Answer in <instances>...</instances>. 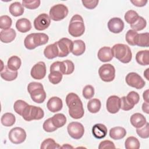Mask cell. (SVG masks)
<instances>
[{"mask_svg":"<svg viewBox=\"0 0 149 149\" xmlns=\"http://www.w3.org/2000/svg\"><path fill=\"white\" fill-rule=\"evenodd\" d=\"M66 103L69 108V114L73 119H78L84 116L83 103L79 97L74 93H69L66 97Z\"/></svg>","mask_w":149,"mask_h":149,"instance_id":"1","label":"cell"},{"mask_svg":"<svg viewBox=\"0 0 149 149\" xmlns=\"http://www.w3.org/2000/svg\"><path fill=\"white\" fill-rule=\"evenodd\" d=\"M113 56L123 63L130 62L132 58V53L130 47L123 44H115L111 48Z\"/></svg>","mask_w":149,"mask_h":149,"instance_id":"2","label":"cell"},{"mask_svg":"<svg viewBox=\"0 0 149 149\" xmlns=\"http://www.w3.org/2000/svg\"><path fill=\"white\" fill-rule=\"evenodd\" d=\"M48 40V35L45 33H31L26 36L24 40V44L27 49L31 50L47 44Z\"/></svg>","mask_w":149,"mask_h":149,"instance_id":"3","label":"cell"},{"mask_svg":"<svg viewBox=\"0 0 149 149\" xmlns=\"http://www.w3.org/2000/svg\"><path fill=\"white\" fill-rule=\"evenodd\" d=\"M27 91L32 100L38 104L42 103L46 98V93L41 83L31 82L28 84Z\"/></svg>","mask_w":149,"mask_h":149,"instance_id":"4","label":"cell"},{"mask_svg":"<svg viewBox=\"0 0 149 149\" xmlns=\"http://www.w3.org/2000/svg\"><path fill=\"white\" fill-rule=\"evenodd\" d=\"M69 33L73 37H77L82 36L85 31V26L83 17L79 15H74L70 19L69 27Z\"/></svg>","mask_w":149,"mask_h":149,"instance_id":"5","label":"cell"},{"mask_svg":"<svg viewBox=\"0 0 149 149\" xmlns=\"http://www.w3.org/2000/svg\"><path fill=\"white\" fill-rule=\"evenodd\" d=\"M44 116L43 109L34 105H29L23 112L22 117L26 121H31L33 120H40Z\"/></svg>","mask_w":149,"mask_h":149,"instance_id":"6","label":"cell"},{"mask_svg":"<svg viewBox=\"0 0 149 149\" xmlns=\"http://www.w3.org/2000/svg\"><path fill=\"white\" fill-rule=\"evenodd\" d=\"M68 12L66 6L63 4H57L50 9L49 17L54 21H60L67 16Z\"/></svg>","mask_w":149,"mask_h":149,"instance_id":"7","label":"cell"},{"mask_svg":"<svg viewBox=\"0 0 149 149\" xmlns=\"http://www.w3.org/2000/svg\"><path fill=\"white\" fill-rule=\"evenodd\" d=\"M98 74L102 81L110 82L115 79V69L111 64H104L99 68Z\"/></svg>","mask_w":149,"mask_h":149,"instance_id":"8","label":"cell"},{"mask_svg":"<svg viewBox=\"0 0 149 149\" xmlns=\"http://www.w3.org/2000/svg\"><path fill=\"white\" fill-rule=\"evenodd\" d=\"M58 49V56L65 57L72 52L73 48V41L67 38H62L55 42Z\"/></svg>","mask_w":149,"mask_h":149,"instance_id":"9","label":"cell"},{"mask_svg":"<svg viewBox=\"0 0 149 149\" xmlns=\"http://www.w3.org/2000/svg\"><path fill=\"white\" fill-rule=\"evenodd\" d=\"M8 137L12 143L19 144L22 143L26 140V133L23 128L16 127L10 130Z\"/></svg>","mask_w":149,"mask_h":149,"instance_id":"10","label":"cell"},{"mask_svg":"<svg viewBox=\"0 0 149 149\" xmlns=\"http://www.w3.org/2000/svg\"><path fill=\"white\" fill-rule=\"evenodd\" d=\"M125 80L128 86L136 89H141L146 84V82L143 78L135 72L129 73L126 76Z\"/></svg>","mask_w":149,"mask_h":149,"instance_id":"11","label":"cell"},{"mask_svg":"<svg viewBox=\"0 0 149 149\" xmlns=\"http://www.w3.org/2000/svg\"><path fill=\"white\" fill-rule=\"evenodd\" d=\"M69 134L74 139H79L81 138L84 133V128L83 125L77 122H72L70 123L67 127Z\"/></svg>","mask_w":149,"mask_h":149,"instance_id":"12","label":"cell"},{"mask_svg":"<svg viewBox=\"0 0 149 149\" xmlns=\"http://www.w3.org/2000/svg\"><path fill=\"white\" fill-rule=\"evenodd\" d=\"M47 72L46 66L44 62H38L35 64L31 68V76L36 80H41L44 78Z\"/></svg>","mask_w":149,"mask_h":149,"instance_id":"13","label":"cell"},{"mask_svg":"<svg viewBox=\"0 0 149 149\" xmlns=\"http://www.w3.org/2000/svg\"><path fill=\"white\" fill-rule=\"evenodd\" d=\"M51 19L46 13H41L39 15L34 21V28L39 31L47 29L50 25Z\"/></svg>","mask_w":149,"mask_h":149,"instance_id":"14","label":"cell"},{"mask_svg":"<svg viewBox=\"0 0 149 149\" xmlns=\"http://www.w3.org/2000/svg\"><path fill=\"white\" fill-rule=\"evenodd\" d=\"M107 109L111 113H116L120 109V98L116 95L109 97L107 101Z\"/></svg>","mask_w":149,"mask_h":149,"instance_id":"15","label":"cell"},{"mask_svg":"<svg viewBox=\"0 0 149 149\" xmlns=\"http://www.w3.org/2000/svg\"><path fill=\"white\" fill-rule=\"evenodd\" d=\"M108 28L111 32L118 34L123 31L124 29V23L119 17H113L108 21Z\"/></svg>","mask_w":149,"mask_h":149,"instance_id":"16","label":"cell"},{"mask_svg":"<svg viewBox=\"0 0 149 149\" xmlns=\"http://www.w3.org/2000/svg\"><path fill=\"white\" fill-rule=\"evenodd\" d=\"M63 107L62 100L58 97H52L49 99L47 104V107L52 112H56L61 111Z\"/></svg>","mask_w":149,"mask_h":149,"instance_id":"17","label":"cell"},{"mask_svg":"<svg viewBox=\"0 0 149 149\" xmlns=\"http://www.w3.org/2000/svg\"><path fill=\"white\" fill-rule=\"evenodd\" d=\"M99 60L102 62H107L111 61L113 56L112 49L109 47H103L101 48L97 54Z\"/></svg>","mask_w":149,"mask_h":149,"instance_id":"18","label":"cell"},{"mask_svg":"<svg viewBox=\"0 0 149 149\" xmlns=\"http://www.w3.org/2000/svg\"><path fill=\"white\" fill-rule=\"evenodd\" d=\"M16 36V31L13 29L2 30L0 32V40L4 43H9L13 41Z\"/></svg>","mask_w":149,"mask_h":149,"instance_id":"19","label":"cell"},{"mask_svg":"<svg viewBox=\"0 0 149 149\" xmlns=\"http://www.w3.org/2000/svg\"><path fill=\"white\" fill-rule=\"evenodd\" d=\"M130 121L132 126L136 128L143 126L147 122L146 118L140 113H135L130 116Z\"/></svg>","mask_w":149,"mask_h":149,"instance_id":"20","label":"cell"},{"mask_svg":"<svg viewBox=\"0 0 149 149\" xmlns=\"http://www.w3.org/2000/svg\"><path fill=\"white\" fill-rule=\"evenodd\" d=\"M92 133L94 137L98 139H101L106 136L107 134V128L102 123H97L93 126Z\"/></svg>","mask_w":149,"mask_h":149,"instance_id":"21","label":"cell"},{"mask_svg":"<svg viewBox=\"0 0 149 149\" xmlns=\"http://www.w3.org/2000/svg\"><path fill=\"white\" fill-rule=\"evenodd\" d=\"M1 77L8 81H10L15 80L17 77V71H13L8 68L6 66H4L3 68L1 70Z\"/></svg>","mask_w":149,"mask_h":149,"instance_id":"22","label":"cell"},{"mask_svg":"<svg viewBox=\"0 0 149 149\" xmlns=\"http://www.w3.org/2000/svg\"><path fill=\"white\" fill-rule=\"evenodd\" d=\"M16 28L21 33H26L31 29L30 21L26 18H21L17 20L16 23Z\"/></svg>","mask_w":149,"mask_h":149,"instance_id":"23","label":"cell"},{"mask_svg":"<svg viewBox=\"0 0 149 149\" xmlns=\"http://www.w3.org/2000/svg\"><path fill=\"white\" fill-rule=\"evenodd\" d=\"M126 134L125 128L120 126H116L111 128L109 130V136L113 140H120L123 139Z\"/></svg>","mask_w":149,"mask_h":149,"instance_id":"24","label":"cell"},{"mask_svg":"<svg viewBox=\"0 0 149 149\" xmlns=\"http://www.w3.org/2000/svg\"><path fill=\"white\" fill-rule=\"evenodd\" d=\"M86 50V45L84 42L81 40H76L73 41V48L72 53L75 56L82 55Z\"/></svg>","mask_w":149,"mask_h":149,"instance_id":"25","label":"cell"},{"mask_svg":"<svg viewBox=\"0 0 149 149\" xmlns=\"http://www.w3.org/2000/svg\"><path fill=\"white\" fill-rule=\"evenodd\" d=\"M135 45L141 47H148L149 46V34L148 33H140L136 35L134 40Z\"/></svg>","mask_w":149,"mask_h":149,"instance_id":"26","label":"cell"},{"mask_svg":"<svg viewBox=\"0 0 149 149\" xmlns=\"http://www.w3.org/2000/svg\"><path fill=\"white\" fill-rule=\"evenodd\" d=\"M44 56L49 59L58 56V49L55 42L47 46L44 50Z\"/></svg>","mask_w":149,"mask_h":149,"instance_id":"27","label":"cell"},{"mask_svg":"<svg viewBox=\"0 0 149 149\" xmlns=\"http://www.w3.org/2000/svg\"><path fill=\"white\" fill-rule=\"evenodd\" d=\"M136 61L140 65H148L149 64V51L141 50L139 51L136 55Z\"/></svg>","mask_w":149,"mask_h":149,"instance_id":"28","label":"cell"},{"mask_svg":"<svg viewBox=\"0 0 149 149\" xmlns=\"http://www.w3.org/2000/svg\"><path fill=\"white\" fill-rule=\"evenodd\" d=\"M9 9L10 13L15 17L22 15L24 11L23 5L19 2H15L11 3L9 6Z\"/></svg>","mask_w":149,"mask_h":149,"instance_id":"29","label":"cell"},{"mask_svg":"<svg viewBox=\"0 0 149 149\" xmlns=\"http://www.w3.org/2000/svg\"><path fill=\"white\" fill-rule=\"evenodd\" d=\"M61 72L63 74H70L74 70V63L70 60H65L61 62Z\"/></svg>","mask_w":149,"mask_h":149,"instance_id":"30","label":"cell"},{"mask_svg":"<svg viewBox=\"0 0 149 149\" xmlns=\"http://www.w3.org/2000/svg\"><path fill=\"white\" fill-rule=\"evenodd\" d=\"M21 65L22 61L20 58L16 55L10 57L7 62V66L13 71H17V70L20 68Z\"/></svg>","mask_w":149,"mask_h":149,"instance_id":"31","label":"cell"},{"mask_svg":"<svg viewBox=\"0 0 149 149\" xmlns=\"http://www.w3.org/2000/svg\"><path fill=\"white\" fill-rule=\"evenodd\" d=\"M16 121L15 116L10 112H7L4 113L1 119V123L6 126V127H10L13 126Z\"/></svg>","mask_w":149,"mask_h":149,"instance_id":"32","label":"cell"},{"mask_svg":"<svg viewBox=\"0 0 149 149\" xmlns=\"http://www.w3.org/2000/svg\"><path fill=\"white\" fill-rule=\"evenodd\" d=\"M101 106V101L97 98L91 99L87 103V109L92 113H97L100 111Z\"/></svg>","mask_w":149,"mask_h":149,"instance_id":"33","label":"cell"},{"mask_svg":"<svg viewBox=\"0 0 149 149\" xmlns=\"http://www.w3.org/2000/svg\"><path fill=\"white\" fill-rule=\"evenodd\" d=\"M52 122L57 128L63 126L66 123V118L63 113H56L52 118Z\"/></svg>","mask_w":149,"mask_h":149,"instance_id":"34","label":"cell"},{"mask_svg":"<svg viewBox=\"0 0 149 149\" xmlns=\"http://www.w3.org/2000/svg\"><path fill=\"white\" fill-rule=\"evenodd\" d=\"M140 146V141L134 136L127 137L125 142V146L126 149H139Z\"/></svg>","mask_w":149,"mask_h":149,"instance_id":"35","label":"cell"},{"mask_svg":"<svg viewBox=\"0 0 149 149\" xmlns=\"http://www.w3.org/2000/svg\"><path fill=\"white\" fill-rule=\"evenodd\" d=\"M63 74L59 70L50 71L48 74V79L50 83L53 84H57L59 83L62 79Z\"/></svg>","mask_w":149,"mask_h":149,"instance_id":"36","label":"cell"},{"mask_svg":"<svg viewBox=\"0 0 149 149\" xmlns=\"http://www.w3.org/2000/svg\"><path fill=\"white\" fill-rule=\"evenodd\" d=\"M41 149H56V148H61V146L59 144L56 143L53 139L48 138L44 140L40 147Z\"/></svg>","mask_w":149,"mask_h":149,"instance_id":"37","label":"cell"},{"mask_svg":"<svg viewBox=\"0 0 149 149\" xmlns=\"http://www.w3.org/2000/svg\"><path fill=\"white\" fill-rule=\"evenodd\" d=\"M130 25V27L132 29V30L137 31H140L143 30L146 25H147V22L145 19H144L141 16H139L138 19L135 21L134 23H133Z\"/></svg>","mask_w":149,"mask_h":149,"instance_id":"38","label":"cell"},{"mask_svg":"<svg viewBox=\"0 0 149 149\" xmlns=\"http://www.w3.org/2000/svg\"><path fill=\"white\" fill-rule=\"evenodd\" d=\"M28 105L29 104L26 101L22 100H18L14 103L13 108L17 114L22 116L23 111Z\"/></svg>","mask_w":149,"mask_h":149,"instance_id":"39","label":"cell"},{"mask_svg":"<svg viewBox=\"0 0 149 149\" xmlns=\"http://www.w3.org/2000/svg\"><path fill=\"white\" fill-rule=\"evenodd\" d=\"M139 17L138 13L133 10H129L127 12H126V13L125 14L124 16V18L125 20H126V22L130 24H132L133 23L135 22V21L138 19V17Z\"/></svg>","mask_w":149,"mask_h":149,"instance_id":"40","label":"cell"},{"mask_svg":"<svg viewBox=\"0 0 149 149\" xmlns=\"http://www.w3.org/2000/svg\"><path fill=\"white\" fill-rule=\"evenodd\" d=\"M12 20L8 15H3L0 17V29L7 30L10 29L12 26Z\"/></svg>","mask_w":149,"mask_h":149,"instance_id":"41","label":"cell"},{"mask_svg":"<svg viewBox=\"0 0 149 149\" xmlns=\"http://www.w3.org/2000/svg\"><path fill=\"white\" fill-rule=\"evenodd\" d=\"M136 133L139 137L143 139H147L149 137V123H146L140 128H136Z\"/></svg>","mask_w":149,"mask_h":149,"instance_id":"42","label":"cell"},{"mask_svg":"<svg viewBox=\"0 0 149 149\" xmlns=\"http://www.w3.org/2000/svg\"><path fill=\"white\" fill-rule=\"evenodd\" d=\"M137 34V31L133 30H129L127 31L126 34V37L125 39L126 42L130 45L134 46L135 43H134V40L136 35Z\"/></svg>","mask_w":149,"mask_h":149,"instance_id":"43","label":"cell"},{"mask_svg":"<svg viewBox=\"0 0 149 149\" xmlns=\"http://www.w3.org/2000/svg\"><path fill=\"white\" fill-rule=\"evenodd\" d=\"M82 94L86 99H91L94 95V88L91 85H87L83 89Z\"/></svg>","mask_w":149,"mask_h":149,"instance_id":"44","label":"cell"},{"mask_svg":"<svg viewBox=\"0 0 149 149\" xmlns=\"http://www.w3.org/2000/svg\"><path fill=\"white\" fill-rule=\"evenodd\" d=\"M127 100L131 104L134 105L137 104L140 100L139 94L134 91H132L128 93L127 96L126 97Z\"/></svg>","mask_w":149,"mask_h":149,"instance_id":"45","label":"cell"},{"mask_svg":"<svg viewBox=\"0 0 149 149\" xmlns=\"http://www.w3.org/2000/svg\"><path fill=\"white\" fill-rule=\"evenodd\" d=\"M40 3L41 1L40 0L22 1L23 6L29 9H35L37 8L40 6Z\"/></svg>","mask_w":149,"mask_h":149,"instance_id":"46","label":"cell"},{"mask_svg":"<svg viewBox=\"0 0 149 149\" xmlns=\"http://www.w3.org/2000/svg\"><path fill=\"white\" fill-rule=\"evenodd\" d=\"M43 129L47 132H53L55 131L58 128L54 126L52 122L51 118L45 120L42 125Z\"/></svg>","mask_w":149,"mask_h":149,"instance_id":"47","label":"cell"},{"mask_svg":"<svg viewBox=\"0 0 149 149\" xmlns=\"http://www.w3.org/2000/svg\"><path fill=\"white\" fill-rule=\"evenodd\" d=\"M120 98V109L123 111H129L133 108L134 105L130 103L126 99L125 96H123Z\"/></svg>","mask_w":149,"mask_h":149,"instance_id":"48","label":"cell"},{"mask_svg":"<svg viewBox=\"0 0 149 149\" xmlns=\"http://www.w3.org/2000/svg\"><path fill=\"white\" fill-rule=\"evenodd\" d=\"M81 2L84 7L88 9H93L95 8L98 3V0H91V1H81Z\"/></svg>","mask_w":149,"mask_h":149,"instance_id":"49","label":"cell"},{"mask_svg":"<svg viewBox=\"0 0 149 149\" xmlns=\"http://www.w3.org/2000/svg\"><path fill=\"white\" fill-rule=\"evenodd\" d=\"M99 149L105 148H115L114 143L109 140H104L101 141L98 146Z\"/></svg>","mask_w":149,"mask_h":149,"instance_id":"50","label":"cell"},{"mask_svg":"<svg viewBox=\"0 0 149 149\" xmlns=\"http://www.w3.org/2000/svg\"><path fill=\"white\" fill-rule=\"evenodd\" d=\"M130 2L136 6L138 7H142L146 5L147 3V0H133L130 1Z\"/></svg>","mask_w":149,"mask_h":149,"instance_id":"51","label":"cell"},{"mask_svg":"<svg viewBox=\"0 0 149 149\" xmlns=\"http://www.w3.org/2000/svg\"><path fill=\"white\" fill-rule=\"evenodd\" d=\"M142 110L144 112L148 114L149 113V103L144 102L142 105Z\"/></svg>","mask_w":149,"mask_h":149,"instance_id":"52","label":"cell"},{"mask_svg":"<svg viewBox=\"0 0 149 149\" xmlns=\"http://www.w3.org/2000/svg\"><path fill=\"white\" fill-rule=\"evenodd\" d=\"M143 100L146 102H148L149 103V100H148V90H146L145 91H144L143 94Z\"/></svg>","mask_w":149,"mask_h":149,"instance_id":"53","label":"cell"},{"mask_svg":"<svg viewBox=\"0 0 149 149\" xmlns=\"http://www.w3.org/2000/svg\"><path fill=\"white\" fill-rule=\"evenodd\" d=\"M148 70H149V69L148 68H147L146 70V71L145 72H144V76H145V77L147 79V80H149V79H148Z\"/></svg>","mask_w":149,"mask_h":149,"instance_id":"54","label":"cell"},{"mask_svg":"<svg viewBox=\"0 0 149 149\" xmlns=\"http://www.w3.org/2000/svg\"><path fill=\"white\" fill-rule=\"evenodd\" d=\"M61 148H73V147L72 146H70V145L68 144H64L63 146H62Z\"/></svg>","mask_w":149,"mask_h":149,"instance_id":"55","label":"cell"}]
</instances>
